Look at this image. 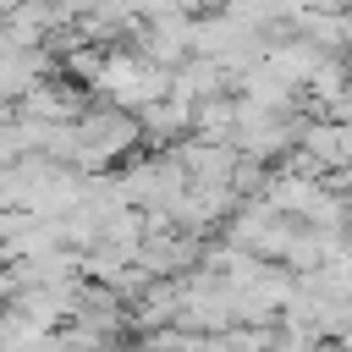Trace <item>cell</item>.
Returning <instances> with one entry per match:
<instances>
[]
</instances>
